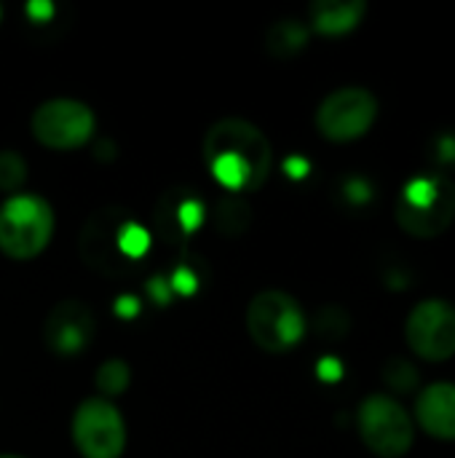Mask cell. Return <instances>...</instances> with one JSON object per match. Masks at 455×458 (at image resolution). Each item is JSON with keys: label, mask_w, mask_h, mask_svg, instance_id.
Segmentation results:
<instances>
[{"label": "cell", "mask_w": 455, "mask_h": 458, "mask_svg": "<svg viewBox=\"0 0 455 458\" xmlns=\"http://www.w3.org/2000/svg\"><path fill=\"white\" fill-rule=\"evenodd\" d=\"M316 373H319V378H322V381H327V384H335V381H341V376H343V368H341V362H338L335 357H324V360H319V368H316Z\"/></svg>", "instance_id": "19"}, {"label": "cell", "mask_w": 455, "mask_h": 458, "mask_svg": "<svg viewBox=\"0 0 455 458\" xmlns=\"http://www.w3.org/2000/svg\"><path fill=\"white\" fill-rule=\"evenodd\" d=\"M0 458H21V456H8V454H3V456Z\"/></svg>", "instance_id": "22"}, {"label": "cell", "mask_w": 455, "mask_h": 458, "mask_svg": "<svg viewBox=\"0 0 455 458\" xmlns=\"http://www.w3.org/2000/svg\"><path fill=\"white\" fill-rule=\"evenodd\" d=\"M308 322L300 303L284 290H263L247 306V333L268 354H287L306 338Z\"/></svg>", "instance_id": "4"}, {"label": "cell", "mask_w": 455, "mask_h": 458, "mask_svg": "<svg viewBox=\"0 0 455 458\" xmlns=\"http://www.w3.org/2000/svg\"><path fill=\"white\" fill-rule=\"evenodd\" d=\"M357 429L365 448L378 458H402L416 443L410 413L389 394H370L357 411Z\"/></svg>", "instance_id": "5"}, {"label": "cell", "mask_w": 455, "mask_h": 458, "mask_svg": "<svg viewBox=\"0 0 455 458\" xmlns=\"http://www.w3.org/2000/svg\"><path fill=\"white\" fill-rule=\"evenodd\" d=\"M335 327V335H343L349 330V317L341 311V309H324L322 317H319V330L327 333Z\"/></svg>", "instance_id": "17"}, {"label": "cell", "mask_w": 455, "mask_h": 458, "mask_svg": "<svg viewBox=\"0 0 455 458\" xmlns=\"http://www.w3.org/2000/svg\"><path fill=\"white\" fill-rule=\"evenodd\" d=\"M311 30L298 19H279L265 32V48L276 59H290L308 46Z\"/></svg>", "instance_id": "13"}, {"label": "cell", "mask_w": 455, "mask_h": 458, "mask_svg": "<svg viewBox=\"0 0 455 458\" xmlns=\"http://www.w3.org/2000/svg\"><path fill=\"white\" fill-rule=\"evenodd\" d=\"M416 421L429 437L455 443V384L434 381L424 386L416 400Z\"/></svg>", "instance_id": "11"}, {"label": "cell", "mask_w": 455, "mask_h": 458, "mask_svg": "<svg viewBox=\"0 0 455 458\" xmlns=\"http://www.w3.org/2000/svg\"><path fill=\"white\" fill-rule=\"evenodd\" d=\"M70 435L80 458H121L126 451V421L105 397H88L75 408Z\"/></svg>", "instance_id": "7"}, {"label": "cell", "mask_w": 455, "mask_h": 458, "mask_svg": "<svg viewBox=\"0 0 455 458\" xmlns=\"http://www.w3.org/2000/svg\"><path fill=\"white\" fill-rule=\"evenodd\" d=\"M27 180V161L16 150H0V191L13 196Z\"/></svg>", "instance_id": "16"}, {"label": "cell", "mask_w": 455, "mask_h": 458, "mask_svg": "<svg viewBox=\"0 0 455 458\" xmlns=\"http://www.w3.org/2000/svg\"><path fill=\"white\" fill-rule=\"evenodd\" d=\"M129 384H131V370L123 360H107L94 373V386H97L99 397H105V400L123 394L129 389Z\"/></svg>", "instance_id": "14"}, {"label": "cell", "mask_w": 455, "mask_h": 458, "mask_svg": "<svg viewBox=\"0 0 455 458\" xmlns=\"http://www.w3.org/2000/svg\"><path fill=\"white\" fill-rule=\"evenodd\" d=\"M94 311L75 298L59 301L43 322V344L56 357H75L86 352L94 341Z\"/></svg>", "instance_id": "10"}, {"label": "cell", "mask_w": 455, "mask_h": 458, "mask_svg": "<svg viewBox=\"0 0 455 458\" xmlns=\"http://www.w3.org/2000/svg\"><path fill=\"white\" fill-rule=\"evenodd\" d=\"M437 158L442 164H455V134H442L437 140Z\"/></svg>", "instance_id": "20"}, {"label": "cell", "mask_w": 455, "mask_h": 458, "mask_svg": "<svg viewBox=\"0 0 455 458\" xmlns=\"http://www.w3.org/2000/svg\"><path fill=\"white\" fill-rule=\"evenodd\" d=\"M204 161L228 193H252L265 185L274 150L260 126L244 118H220L206 129Z\"/></svg>", "instance_id": "1"}, {"label": "cell", "mask_w": 455, "mask_h": 458, "mask_svg": "<svg viewBox=\"0 0 455 458\" xmlns=\"http://www.w3.org/2000/svg\"><path fill=\"white\" fill-rule=\"evenodd\" d=\"M383 381H386V386H389L392 392L410 394V392L418 386L421 376H418V368H416L410 360L394 357V360H389L386 368H383Z\"/></svg>", "instance_id": "15"}, {"label": "cell", "mask_w": 455, "mask_h": 458, "mask_svg": "<svg viewBox=\"0 0 455 458\" xmlns=\"http://www.w3.org/2000/svg\"><path fill=\"white\" fill-rule=\"evenodd\" d=\"M367 13L365 0H316L308 8V30L324 38H341L354 32Z\"/></svg>", "instance_id": "12"}, {"label": "cell", "mask_w": 455, "mask_h": 458, "mask_svg": "<svg viewBox=\"0 0 455 458\" xmlns=\"http://www.w3.org/2000/svg\"><path fill=\"white\" fill-rule=\"evenodd\" d=\"M343 193H346V199H349L351 204H367V201L373 199V188H370V182L362 180V177H351V180L346 182Z\"/></svg>", "instance_id": "18"}, {"label": "cell", "mask_w": 455, "mask_h": 458, "mask_svg": "<svg viewBox=\"0 0 455 458\" xmlns=\"http://www.w3.org/2000/svg\"><path fill=\"white\" fill-rule=\"evenodd\" d=\"M54 209L35 193H13L0 204V252L11 260H35L54 239Z\"/></svg>", "instance_id": "3"}, {"label": "cell", "mask_w": 455, "mask_h": 458, "mask_svg": "<svg viewBox=\"0 0 455 458\" xmlns=\"http://www.w3.org/2000/svg\"><path fill=\"white\" fill-rule=\"evenodd\" d=\"M97 129V115L86 102L56 97L35 107L29 118L32 137L48 150H78L88 145Z\"/></svg>", "instance_id": "6"}, {"label": "cell", "mask_w": 455, "mask_h": 458, "mask_svg": "<svg viewBox=\"0 0 455 458\" xmlns=\"http://www.w3.org/2000/svg\"><path fill=\"white\" fill-rule=\"evenodd\" d=\"M378 97L365 86H343L316 107V129L330 142H354L378 121Z\"/></svg>", "instance_id": "8"}, {"label": "cell", "mask_w": 455, "mask_h": 458, "mask_svg": "<svg viewBox=\"0 0 455 458\" xmlns=\"http://www.w3.org/2000/svg\"><path fill=\"white\" fill-rule=\"evenodd\" d=\"M287 172H290L292 177H306L308 164H306L303 158H290V161H287Z\"/></svg>", "instance_id": "21"}, {"label": "cell", "mask_w": 455, "mask_h": 458, "mask_svg": "<svg viewBox=\"0 0 455 458\" xmlns=\"http://www.w3.org/2000/svg\"><path fill=\"white\" fill-rule=\"evenodd\" d=\"M405 341L410 352L426 362L455 357V306L442 298H426L408 314Z\"/></svg>", "instance_id": "9"}, {"label": "cell", "mask_w": 455, "mask_h": 458, "mask_svg": "<svg viewBox=\"0 0 455 458\" xmlns=\"http://www.w3.org/2000/svg\"><path fill=\"white\" fill-rule=\"evenodd\" d=\"M394 220L413 239L442 236L455 220V182L442 172L408 180L397 196Z\"/></svg>", "instance_id": "2"}]
</instances>
